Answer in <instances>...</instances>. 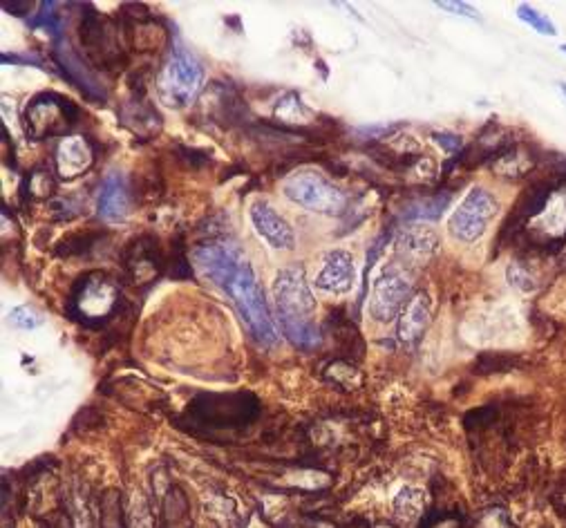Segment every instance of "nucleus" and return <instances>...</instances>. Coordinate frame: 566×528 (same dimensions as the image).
<instances>
[{
  "label": "nucleus",
  "mask_w": 566,
  "mask_h": 528,
  "mask_svg": "<svg viewBox=\"0 0 566 528\" xmlns=\"http://www.w3.org/2000/svg\"><path fill=\"white\" fill-rule=\"evenodd\" d=\"M284 195L302 206L307 211L322 215H341L347 206V195L341 188H336L318 172H298L291 175L282 186Z\"/></svg>",
  "instance_id": "3"
},
{
  "label": "nucleus",
  "mask_w": 566,
  "mask_h": 528,
  "mask_svg": "<svg viewBox=\"0 0 566 528\" xmlns=\"http://www.w3.org/2000/svg\"><path fill=\"white\" fill-rule=\"evenodd\" d=\"M517 16H520L524 23H528L532 29H537L540 34H546V36H555L557 34L553 21L548 19V16H544L542 11L528 7V5H520V7H517Z\"/></svg>",
  "instance_id": "15"
},
{
  "label": "nucleus",
  "mask_w": 566,
  "mask_h": 528,
  "mask_svg": "<svg viewBox=\"0 0 566 528\" xmlns=\"http://www.w3.org/2000/svg\"><path fill=\"white\" fill-rule=\"evenodd\" d=\"M90 162V152L86 148V143L81 139H66L58 148V168L63 175H76L81 172Z\"/></svg>",
  "instance_id": "13"
},
{
  "label": "nucleus",
  "mask_w": 566,
  "mask_h": 528,
  "mask_svg": "<svg viewBox=\"0 0 566 528\" xmlns=\"http://www.w3.org/2000/svg\"><path fill=\"white\" fill-rule=\"evenodd\" d=\"M448 204H450V195L428 197L423 202L412 204L403 215H406V219H436V217H441V213L446 211Z\"/></svg>",
  "instance_id": "14"
},
{
  "label": "nucleus",
  "mask_w": 566,
  "mask_h": 528,
  "mask_svg": "<svg viewBox=\"0 0 566 528\" xmlns=\"http://www.w3.org/2000/svg\"><path fill=\"white\" fill-rule=\"evenodd\" d=\"M202 78H204V70L197 63V58L182 50V47H177L159 78L161 99L170 108L188 105L200 92Z\"/></svg>",
  "instance_id": "4"
},
{
  "label": "nucleus",
  "mask_w": 566,
  "mask_h": 528,
  "mask_svg": "<svg viewBox=\"0 0 566 528\" xmlns=\"http://www.w3.org/2000/svg\"><path fill=\"white\" fill-rule=\"evenodd\" d=\"M436 7L439 9H448L452 14H461V16H470V19H477V14L473 11V7H468L465 3H436Z\"/></svg>",
  "instance_id": "20"
},
{
  "label": "nucleus",
  "mask_w": 566,
  "mask_h": 528,
  "mask_svg": "<svg viewBox=\"0 0 566 528\" xmlns=\"http://www.w3.org/2000/svg\"><path fill=\"white\" fill-rule=\"evenodd\" d=\"M560 90H562V94L566 97V83H560Z\"/></svg>",
  "instance_id": "21"
},
{
  "label": "nucleus",
  "mask_w": 566,
  "mask_h": 528,
  "mask_svg": "<svg viewBox=\"0 0 566 528\" xmlns=\"http://www.w3.org/2000/svg\"><path fill=\"white\" fill-rule=\"evenodd\" d=\"M499 211V202L483 188L468 190V195L455 209L450 217V233L461 242H475L486 233L488 224L495 219Z\"/></svg>",
  "instance_id": "5"
},
{
  "label": "nucleus",
  "mask_w": 566,
  "mask_h": 528,
  "mask_svg": "<svg viewBox=\"0 0 566 528\" xmlns=\"http://www.w3.org/2000/svg\"><path fill=\"white\" fill-rule=\"evenodd\" d=\"M76 311L83 318H101L115 305V286L108 280H92L76 298Z\"/></svg>",
  "instance_id": "9"
},
{
  "label": "nucleus",
  "mask_w": 566,
  "mask_h": 528,
  "mask_svg": "<svg viewBox=\"0 0 566 528\" xmlns=\"http://www.w3.org/2000/svg\"><path fill=\"white\" fill-rule=\"evenodd\" d=\"M412 282L401 266L392 264L381 271V276L374 280L369 298V314L379 323H390L401 316L403 307L410 302Z\"/></svg>",
  "instance_id": "6"
},
{
  "label": "nucleus",
  "mask_w": 566,
  "mask_h": 528,
  "mask_svg": "<svg viewBox=\"0 0 566 528\" xmlns=\"http://www.w3.org/2000/svg\"><path fill=\"white\" fill-rule=\"evenodd\" d=\"M479 528H515V526L510 524V519L504 510H490V513L483 515Z\"/></svg>",
  "instance_id": "19"
},
{
  "label": "nucleus",
  "mask_w": 566,
  "mask_h": 528,
  "mask_svg": "<svg viewBox=\"0 0 566 528\" xmlns=\"http://www.w3.org/2000/svg\"><path fill=\"white\" fill-rule=\"evenodd\" d=\"M430 320V302L426 294H416L414 298H410V302L401 311V320H398V338L403 343H416L421 338L423 329L428 327Z\"/></svg>",
  "instance_id": "11"
},
{
  "label": "nucleus",
  "mask_w": 566,
  "mask_h": 528,
  "mask_svg": "<svg viewBox=\"0 0 566 528\" xmlns=\"http://www.w3.org/2000/svg\"><path fill=\"white\" fill-rule=\"evenodd\" d=\"M421 528H463V524L455 513H434L426 517Z\"/></svg>",
  "instance_id": "18"
},
{
  "label": "nucleus",
  "mask_w": 566,
  "mask_h": 528,
  "mask_svg": "<svg viewBox=\"0 0 566 528\" xmlns=\"http://www.w3.org/2000/svg\"><path fill=\"white\" fill-rule=\"evenodd\" d=\"M436 247H439L436 233L421 227L403 231L396 242L398 255H403L410 264H423L426 260H430V255L436 251Z\"/></svg>",
  "instance_id": "10"
},
{
  "label": "nucleus",
  "mask_w": 566,
  "mask_h": 528,
  "mask_svg": "<svg viewBox=\"0 0 566 528\" xmlns=\"http://www.w3.org/2000/svg\"><path fill=\"white\" fill-rule=\"evenodd\" d=\"M273 298H276V311L282 329L300 323H314L312 314L316 311V298L300 266L280 271L273 282Z\"/></svg>",
  "instance_id": "2"
},
{
  "label": "nucleus",
  "mask_w": 566,
  "mask_h": 528,
  "mask_svg": "<svg viewBox=\"0 0 566 528\" xmlns=\"http://www.w3.org/2000/svg\"><path fill=\"white\" fill-rule=\"evenodd\" d=\"M195 262L208 280L217 284L224 294H229L255 338L262 345H276V325H273L264 294L245 255L229 244H206L197 249Z\"/></svg>",
  "instance_id": "1"
},
{
  "label": "nucleus",
  "mask_w": 566,
  "mask_h": 528,
  "mask_svg": "<svg viewBox=\"0 0 566 528\" xmlns=\"http://www.w3.org/2000/svg\"><path fill=\"white\" fill-rule=\"evenodd\" d=\"M11 323L16 327H21V329H34V327H38L43 323V320L31 307H16L11 311Z\"/></svg>",
  "instance_id": "17"
},
{
  "label": "nucleus",
  "mask_w": 566,
  "mask_h": 528,
  "mask_svg": "<svg viewBox=\"0 0 566 528\" xmlns=\"http://www.w3.org/2000/svg\"><path fill=\"white\" fill-rule=\"evenodd\" d=\"M560 50H562V52L566 54V45H562V47H560Z\"/></svg>",
  "instance_id": "22"
},
{
  "label": "nucleus",
  "mask_w": 566,
  "mask_h": 528,
  "mask_svg": "<svg viewBox=\"0 0 566 528\" xmlns=\"http://www.w3.org/2000/svg\"><path fill=\"white\" fill-rule=\"evenodd\" d=\"M99 528H125L123 517H121V506H119L115 495H108L101 504Z\"/></svg>",
  "instance_id": "16"
},
{
  "label": "nucleus",
  "mask_w": 566,
  "mask_h": 528,
  "mask_svg": "<svg viewBox=\"0 0 566 528\" xmlns=\"http://www.w3.org/2000/svg\"><path fill=\"white\" fill-rule=\"evenodd\" d=\"M128 206H130V197H128L125 180L119 172L110 175L103 182L101 195H99V213L106 219H121L128 213Z\"/></svg>",
  "instance_id": "12"
},
{
  "label": "nucleus",
  "mask_w": 566,
  "mask_h": 528,
  "mask_svg": "<svg viewBox=\"0 0 566 528\" xmlns=\"http://www.w3.org/2000/svg\"><path fill=\"white\" fill-rule=\"evenodd\" d=\"M251 222L267 242L278 251H291L296 247V233L289 227V222L280 217L276 211L264 202H255L251 206Z\"/></svg>",
  "instance_id": "7"
},
{
  "label": "nucleus",
  "mask_w": 566,
  "mask_h": 528,
  "mask_svg": "<svg viewBox=\"0 0 566 528\" xmlns=\"http://www.w3.org/2000/svg\"><path fill=\"white\" fill-rule=\"evenodd\" d=\"M354 280H356L354 258L347 251L336 249L325 255L322 269L316 276V286L327 294H347L354 286Z\"/></svg>",
  "instance_id": "8"
}]
</instances>
